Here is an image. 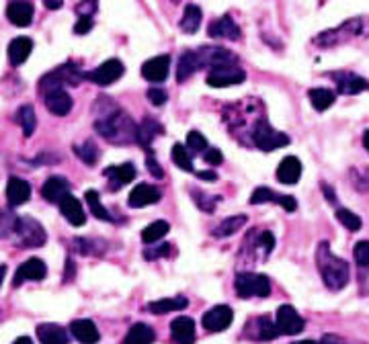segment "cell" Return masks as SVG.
Returning <instances> with one entry per match:
<instances>
[{
  "mask_svg": "<svg viewBox=\"0 0 369 344\" xmlns=\"http://www.w3.org/2000/svg\"><path fill=\"white\" fill-rule=\"evenodd\" d=\"M17 119H19L21 127H23V134L25 137H31L33 132H35V127H38V117H35V111H33V107H29V105H25V107H21L19 111H17Z\"/></svg>",
  "mask_w": 369,
  "mask_h": 344,
  "instance_id": "obj_36",
  "label": "cell"
},
{
  "mask_svg": "<svg viewBox=\"0 0 369 344\" xmlns=\"http://www.w3.org/2000/svg\"><path fill=\"white\" fill-rule=\"evenodd\" d=\"M259 246L265 250V254H269L275 246V236H273L271 231H263L261 236H259Z\"/></svg>",
  "mask_w": 369,
  "mask_h": 344,
  "instance_id": "obj_49",
  "label": "cell"
},
{
  "mask_svg": "<svg viewBox=\"0 0 369 344\" xmlns=\"http://www.w3.org/2000/svg\"><path fill=\"white\" fill-rule=\"evenodd\" d=\"M171 334L176 343H193L195 340V322L189 316H178L171 324Z\"/></svg>",
  "mask_w": 369,
  "mask_h": 344,
  "instance_id": "obj_25",
  "label": "cell"
},
{
  "mask_svg": "<svg viewBox=\"0 0 369 344\" xmlns=\"http://www.w3.org/2000/svg\"><path fill=\"white\" fill-rule=\"evenodd\" d=\"M156 340V332L146 324H134L130 328L127 336H125V343L130 344H146V343H154Z\"/></svg>",
  "mask_w": 369,
  "mask_h": 344,
  "instance_id": "obj_32",
  "label": "cell"
},
{
  "mask_svg": "<svg viewBox=\"0 0 369 344\" xmlns=\"http://www.w3.org/2000/svg\"><path fill=\"white\" fill-rule=\"evenodd\" d=\"M234 320V311L230 306H215L203 316V328L210 332H224L230 328Z\"/></svg>",
  "mask_w": 369,
  "mask_h": 344,
  "instance_id": "obj_11",
  "label": "cell"
},
{
  "mask_svg": "<svg viewBox=\"0 0 369 344\" xmlns=\"http://www.w3.org/2000/svg\"><path fill=\"white\" fill-rule=\"evenodd\" d=\"M203 158H205V162L212 164V166L222 164V160H224V156H222V152H220L217 148H208V150L203 152Z\"/></svg>",
  "mask_w": 369,
  "mask_h": 344,
  "instance_id": "obj_50",
  "label": "cell"
},
{
  "mask_svg": "<svg viewBox=\"0 0 369 344\" xmlns=\"http://www.w3.org/2000/svg\"><path fill=\"white\" fill-rule=\"evenodd\" d=\"M332 78L336 80V86H339V91H341L343 95H357V93L368 91L369 88L368 80L357 76V74H347V72H343V74H332Z\"/></svg>",
  "mask_w": 369,
  "mask_h": 344,
  "instance_id": "obj_23",
  "label": "cell"
},
{
  "mask_svg": "<svg viewBox=\"0 0 369 344\" xmlns=\"http://www.w3.org/2000/svg\"><path fill=\"white\" fill-rule=\"evenodd\" d=\"M70 332L72 336L84 344H95L101 340V334H98V328L95 326V322L91 320H74L70 324Z\"/></svg>",
  "mask_w": 369,
  "mask_h": 344,
  "instance_id": "obj_24",
  "label": "cell"
},
{
  "mask_svg": "<svg viewBox=\"0 0 369 344\" xmlns=\"http://www.w3.org/2000/svg\"><path fill=\"white\" fill-rule=\"evenodd\" d=\"M201 17H203V15H201V8H199V6H195V4L185 6L183 19H181V23H178L181 31L187 33V35L197 33V29H199V25H201Z\"/></svg>",
  "mask_w": 369,
  "mask_h": 344,
  "instance_id": "obj_31",
  "label": "cell"
},
{
  "mask_svg": "<svg viewBox=\"0 0 369 344\" xmlns=\"http://www.w3.org/2000/svg\"><path fill=\"white\" fill-rule=\"evenodd\" d=\"M84 199H86V203H89V207H91V213H93L97 219H103V222H111V219H113V217H111V213L101 205L97 191H93V189H91V191H86L84 193Z\"/></svg>",
  "mask_w": 369,
  "mask_h": 344,
  "instance_id": "obj_37",
  "label": "cell"
},
{
  "mask_svg": "<svg viewBox=\"0 0 369 344\" xmlns=\"http://www.w3.org/2000/svg\"><path fill=\"white\" fill-rule=\"evenodd\" d=\"M43 103H45L50 113L58 115V117L68 115L72 109V98L64 88H54V91L43 93Z\"/></svg>",
  "mask_w": 369,
  "mask_h": 344,
  "instance_id": "obj_15",
  "label": "cell"
},
{
  "mask_svg": "<svg viewBox=\"0 0 369 344\" xmlns=\"http://www.w3.org/2000/svg\"><path fill=\"white\" fill-rule=\"evenodd\" d=\"M43 4H45V8H50V11H58V8H62L64 0H43Z\"/></svg>",
  "mask_w": 369,
  "mask_h": 344,
  "instance_id": "obj_54",
  "label": "cell"
},
{
  "mask_svg": "<svg viewBox=\"0 0 369 344\" xmlns=\"http://www.w3.org/2000/svg\"><path fill=\"white\" fill-rule=\"evenodd\" d=\"M279 201V195L273 193L271 189L267 187H259L254 189V193L251 195V205H261V203H277Z\"/></svg>",
  "mask_w": 369,
  "mask_h": 344,
  "instance_id": "obj_41",
  "label": "cell"
},
{
  "mask_svg": "<svg viewBox=\"0 0 369 344\" xmlns=\"http://www.w3.org/2000/svg\"><path fill=\"white\" fill-rule=\"evenodd\" d=\"M236 293L242 299L249 297H269L271 295V281L267 275H256V273H240L234 281Z\"/></svg>",
  "mask_w": 369,
  "mask_h": 344,
  "instance_id": "obj_4",
  "label": "cell"
},
{
  "mask_svg": "<svg viewBox=\"0 0 369 344\" xmlns=\"http://www.w3.org/2000/svg\"><path fill=\"white\" fill-rule=\"evenodd\" d=\"M59 205V211H62V215L72 224V226H84V222H86V213L82 210V205H80V201H78L76 197H72V193H68L62 201L58 203Z\"/></svg>",
  "mask_w": 369,
  "mask_h": 344,
  "instance_id": "obj_18",
  "label": "cell"
},
{
  "mask_svg": "<svg viewBox=\"0 0 369 344\" xmlns=\"http://www.w3.org/2000/svg\"><path fill=\"white\" fill-rule=\"evenodd\" d=\"M363 31V21L361 19H351L347 23H343L339 29H332V31H324L320 33L318 38L314 39L318 45H339V43H345L347 39L355 38Z\"/></svg>",
  "mask_w": 369,
  "mask_h": 344,
  "instance_id": "obj_8",
  "label": "cell"
},
{
  "mask_svg": "<svg viewBox=\"0 0 369 344\" xmlns=\"http://www.w3.org/2000/svg\"><path fill=\"white\" fill-rule=\"evenodd\" d=\"M169 250H171L169 244H160V246H156V248L144 250V256H146L148 260H156V258H160V256H166V254H169Z\"/></svg>",
  "mask_w": 369,
  "mask_h": 344,
  "instance_id": "obj_48",
  "label": "cell"
},
{
  "mask_svg": "<svg viewBox=\"0 0 369 344\" xmlns=\"http://www.w3.org/2000/svg\"><path fill=\"white\" fill-rule=\"evenodd\" d=\"M80 78H84V74L78 72L76 66L74 64H66V66L58 68L56 72H52V74H47V76L43 78L39 88H41V93H47V91H54V88H62L64 84H78Z\"/></svg>",
  "mask_w": 369,
  "mask_h": 344,
  "instance_id": "obj_9",
  "label": "cell"
},
{
  "mask_svg": "<svg viewBox=\"0 0 369 344\" xmlns=\"http://www.w3.org/2000/svg\"><path fill=\"white\" fill-rule=\"evenodd\" d=\"M308 96H310L312 107L316 111H327L329 107L334 105V101H336V95L332 91H329V88H312Z\"/></svg>",
  "mask_w": 369,
  "mask_h": 344,
  "instance_id": "obj_33",
  "label": "cell"
},
{
  "mask_svg": "<svg viewBox=\"0 0 369 344\" xmlns=\"http://www.w3.org/2000/svg\"><path fill=\"white\" fill-rule=\"evenodd\" d=\"M29 197H31V187H29L27 180L17 178V176L8 178V183H6V199H8V203L13 207H19L23 203H27Z\"/></svg>",
  "mask_w": 369,
  "mask_h": 344,
  "instance_id": "obj_21",
  "label": "cell"
},
{
  "mask_svg": "<svg viewBox=\"0 0 369 344\" xmlns=\"http://www.w3.org/2000/svg\"><path fill=\"white\" fill-rule=\"evenodd\" d=\"M166 98H169V95H166L162 88H150V91H148V101H150L152 105H156V107H162V105L166 103Z\"/></svg>",
  "mask_w": 369,
  "mask_h": 344,
  "instance_id": "obj_47",
  "label": "cell"
},
{
  "mask_svg": "<svg viewBox=\"0 0 369 344\" xmlns=\"http://www.w3.org/2000/svg\"><path fill=\"white\" fill-rule=\"evenodd\" d=\"M302 176V162L295 156H288L277 166V178L283 185H295Z\"/></svg>",
  "mask_w": 369,
  "mask_h": 344,
  "instance_id": "obj_22",
  "label": "cell"
},
{
  "mask_svg": "<svg viewBox=\"0 0 369 344\" xmlns=\"http://www.w3.org/2000/svg\"><path fill=\"white\" fill-rule=\"evenodd\" d=\"M199 68H201V62H199V56H197V50L185 52L183 56L178 57V66H176V80H178V82H185L187 78L193 76Z\"/></svg>",
  "mask_w": 369,
  "mask_h": 344,
  "instance_id": "obj_29",
  "label": "cell"
},
{
  "mask_svg": "<svg viewBox=\"0 0 369 344\" xmlns=\"http://www.w3.org/2000/svg\"><path fill=\"white\" fill-rule=\"evenodd\" d=\"M246 222H249L246 215H232V217H226V219L215 228L214 236L215 238H228V236L236 234V231L242 228Z\"/></svg>",
  "mask_w": 369,
  "mask_h": 344,
  "instance_id": "obj_34",
  "label": "cell"
},
{
  "mask_svg": "<svg viewBox=\"0 0 369 344\" xmlns=\"http://www.w3.org/2000/svg\"><path fill=\"white\" fill-rule=\"evenodd\" d=\"M197 176H199L201 180H208V183H214V180H217V174H215L214 171H201V172H197Z\"/></svg>",
  "mask_w": 369,
  "mask_h": 344,
  "instance_id": "obj_53",
  "label": "cell"
},
{
  "mask_svg": "<svg viewBox=\"0 0 369 344\" xmlns=\"http://www.w3.org/2000/svg\"><path fill=\"white\" fill-rule=\"evenodd\" d=\"M246 80L244 70H240L238 66L234 64H220L214 66L212 72L208 74V84L212 88H226V86H236V84H242Z\"/></svg>",
  "mask_w": 369,
  "mask_h": 344,
  "instance_id": "obj_6",
  "label": "cell"
},
{
  "mask_svg": "<svg viewBox=\"0 0 369 344\" xmlns=\"http://www.w3.org/2000/svg\"><path fill=\"white\" fill-rule=\"evenodd\" d=\"M91 29H93V17H78L76 25H74L76 35H86Z\"/></svg>",
  "mask_w": 369,
  "mask_h": 344,
  "instance_id": "obj_46",
  "label": "cell"
},
{
  "mask_svg": "<svg viewBox=\"0 0 369 344\" xmlns=\"http://www.w3.org/2000/svg\"><path fill=\"white\" fill-rule=\"evenodd\" d=\"M277 203L285 211H290V213L297 210V201L293 199L292 195H279V201H277Z\"/></svg>",
  "mask_w": 369,
  "mask_h": 344,
  "instance_id": "obj_51",
  "label": "cell"
},
{
  "mask_svg": "<svg viewBox=\"0 0 369 344\" xmlns=\"http://www.w3.org/2000/svg\"><path fill=\"white\" fill-rule=\"evenodd\" d=\"M173 2H178V0H173Z\"/></svg>",
  "mask_w": 369,
  "mask_h": 344,
  "instance_id": "obj_59",
  "label": "cell"
},
{
  "mask_svg": "<svg viewBox=\"0 0 369 344\" xmlns=\"http://www.w3.org/2000/svg\"><path fill=\"white\" fill-rule=\"evenodd\" d=\"M45 275H47L45 263H43L41 258H29L27 263H23V265L17 268L13 285L19 287L21 283H25V281H43Z\"/></svg>",
  "mask_w": 369,
  "mask_h": 344,
  "instance_id": "obj_12",
  "label": "cell"
},
{
  "mask_svg": "<svg viewBox=\"0 0 369 344\" xmlns=\"http://www.w3.org/2000/svg\"><path fill=\"white\" fill-rule=\"evenodd\" d=\"M33 41L29 38H17L8 43V62L13 66H21L27 57L31 56Z\"/></svg>",
  "mask_w": 369,
  "mask_h": 344,
  "instance_id": "obj_28",
  "label": "cell"
},
{
  "mask_svg": "<svg viewBox=\"0 0 369 344\" xmlns=\"http://www.w3.org/2000/svg\"><path fill=\"white\" fill-rule=\"evenodd\" d=\"M169 229H171V226L166 222H152L150 226L142 229V242L144 244H154L169 234Z\"/></svg>",
  "mask_w": 369,
  "mask_h": 344,
  "instance_id": "obj_35",
  "label": "cell"
},
{
  "mask_svg": "<svg viewBox=\"0 0 369 344\" xmlns=\"http://www.w3.org/2000/svg\"><path fill=\"white\" fill-rule=\"evenodd\" d=\"M187 148H189V152L203 154L210 146H208V139L201 135V132H189V135H187Z\"/></svg>",
  "mask_w": 369,
  "mask_h": 344,
  "instance_id": "obj_42",
  "label": "cell"
},
{
  "mask_svg": "<svg viewBox=\"0 0 369 344\" xmlns=\"http://www.w3.org/2000/svg\"><path fill=\"white\" fill-rule=\"evenodd\" d=\"M277 328L281 334H288V336H295L304 330V318L295 311V307L292 306H281L277 309Z\"/></svg>",
  "mask_w": 369,
  "mask_h": 344,
  "instance_id": "obj_10",
  "label": "cell"
},
{
  "mask_svg": "<svg viewBox=\"0 0 369 344\" xmlns=\"http://www.w3.org/2000/svg\"><path fill=\"white\" fill-rule=\"evenodd\" d=\"M6 229L17 234V242H19L23 248H38L45 242V231L39 226L35 219H29V217H15L13 219V226H2V231Z\"/></svg>",
  "mask_w": 369,
  "mask_h": 344,
  "instance_id": "obj_3",
  "label": "cell"
},
{
  "mask_svg": "<svg viewBox=\"0 0 369 344\" xmlns=\"http://www.w3.org/2000/svg\"><path fill=\"white\" fill-rule=\"evenodd\" d=\"M363 146L368 148V152H369V130L363 134Z\"/></svg>",
  "mask_w": 369,
  "mask_h": 344,
  "instance_id": "obj_57",
  "label": "cell"
},
{
  "mask_svg": "<svg viewBox=\"0 0 369 344\" xmlns=\"http://www.w3.org/2000/svg\"><path fill=\"white\" fill-rule=\"evenodd\" d=\"M336 219L345 226V228L349 229V231H359L361 229V217L357 215V213H353L349 210H339L336 211Z\"/></svg>",
  "mask_w": 369,
  "mask_h": 344,
  "instance_id": "obj_39",
  "label": "cell"
},
{
  "mask_svg": "<svg viewBox=\"0 0 369 344\" xmlns=\"http://www.w3.org/2000/svg\"><path fill=\"white\" fill-rule=\"evenodd\" d=\"M316 265H318V270H320V275H322L324 285L329 287L331 291H341L343 287L349 283V265H347L343 258H339L336 254H332L327 242H322V244L318 246V252H316Z\"/></svg>",
  "mask_w": 369,
  "mask_h": 344,
  "instance_id": "obj_1",
  "label": "cell"
},
{
  "mask_svg": "<svg viewBox=\"0 0 369 344\" xmlns=\"http://www.w3.org/2000/svg\"><path fill=\"white\" fill-rule=\"evenodd\" d=\"M173 160H175V164L181 171L193 172L191 154H189V148H185L183 144H175V146H173Z\"/></svg>",
  "mask_w": 369,
  "mask_h": 344,
  "instance_id": "obj_38",
  "label": "cell"
},
{
  "mask_svg": "<svg viewBox=\"0 0 369 344\" xmlns=\"http://www.w3.org/2000/svg\"><path fill=\"white\" fill-rule=\"evenodd\" d=\"M38 338L43 344H66L70 334L58 324H41L38 326Z\"/></svg>",
  "mask_w": 369,
  "mask_h": 344,
  "instance_id": "obj_30",
  "label": "cell"
},
{
  "mask_svg": "<svg viewBox=\"0 0 369 344\" xmlns=\"http://www.w3.org/2000/svg\"><path fill=\"white\" fill-rule=\"evenodd\" d=\"M74 152H76L78 158H80L82 162H86L89 166H93V164L97 162L98 150L95 148V144H91V142H86L84 146H74Z\"/></svg>",
  "mask_w": 369,
  "mask_h": 344,
  "instance_id": "obj_40",
  "label": "cell"
},
{
  "mask_svg": "<svg viewBox=\"0 0 369 344\" xmlns=\"http://www.w3.org/2000/svg\"><path fill=\"white\" fill-rule=\"evenodd\" d=\"M70 193V183L64 176H50L41 189V195L47 203H59Z\"/></svg>",
  "mask_w": 369,
  "mask_h": 344,
  "instance_id": "obj_20",
  "label": "cell"
},
{
  "mask_svg": "<svg viewBox=\"0 0 369 344\" xmlns=\"http://www.w3.org/2000/svg\"><path fill=\"white\" fill-rule=\"evenodd\" d=\"M189 306V299L185 295H176V297H164V299H158L148 304V311L154 314V316H162V314H169V311H181Z\"/></svg>",
  "mask_w": 369,
  "mask_h": 344,
  "instance_id": "obj_26",
  "label": "cell"
},
{
  "mask_svg": "<svg viewBox=\"0 0 369 344\" xmlns=\"http://www.w3.org/2000/svg\"><path fill=\"white\" fill-rule=\"evenodd\" d=\"M191 193H193L195 203H197L203 211H208V213H212V211H214V205L220 201V197H210V195H203V193H197V191H191Z\"/></svg>",
  "mask_w": 369,
  "mask_h": 344,
  "instance_id": "obj_44",
  "label": "cell"
},
{
  "mask_svg": "<svg viewBox=\"0 0 369 344\" xmlns=\"http://www.w3.org/2000/svg\"><path fill=\"white\" fill-rule=\"evenodd\" d=\"M164 134V127L154 121V119H144L140 125H137V132H136V142L142 146V148H148L152 142H154L156 135H162Z\"/></svg>",
  "mask_w": 369,
  "mask_h": 344,
  "instance_id": "obj_27",
  "label": "cell"
},
{
  "mask_svg": "<svg viewBox=\"0 0 369 344\" xmlns=\"http://www.w3.org/2000/svg\"><path fill=\"white\" fill-rule=\"evenodd\" d=\"M253 142L263 152H273L277 148L288 146L290 144V135H285L283 132H277L273 125H269V121L261 119V121L254 123Z\"/></svg>",
  "mask_w": 369,
  "mask_h": 344,
  "instance_id": "obj_5",
  "label": "cell"
},
{
  "mask_svg": "<svg viewBox=\"0 0 369 344\" xmlns=\"http://www.w3.org/2000/svg\"><path fill=\"white\" fill-rule=\"evenodd\" d=\"M105 176L109 178V189L117 191V189L125 187L127 183H132L136 178V166L132 162L109 166V168H105Z\"/></svg>",
  "mask_w": 369,
  "mask_h": 344,
  "instance_id": "obj_14",
  "label": "cell"
},
{
  "mask_svg": "<svg viewBox=\"0 0 369 344\" xmlns=\"http://www.w3.org/2000/svg\"><path fill=\"white\" fill-rule=\"evenodd\" d=\"M208 33H210V38L230 39V41H238V39L242 38L240 27L234 23V19L230 17V15L220 17L217 21H212V23H210V27H208Z\"/></svg>",
  "mask_w": 369,
  "mask_h": 344,
  "instance_id": "obj_13",
  "label": "cell"
},
{
  "mask_svg": "<svg viewBox=\"0 0 369 344\" xmlns=\"http://www.w3.org/2000/svg\"><path fill=\"white\" fill-rule=\"evenodd\" d=\"M6 17L17 27H29L33 21V4L25 0H15L6 6Z\"/></svg>",
  "mask_w": 369,
  "mask_h": 344,
  "instance_id": "obj_19",
  "label": "cell"
},
{
  "mask_svg": "<svg viewBox=\"0 0 369 344\" xmlns=\"http://www.w3.org/2000/svg\"><path fill=\"white\" fill-rule=\"evenodd\" d=\"M97 132L103 137L111 139V142H130V139H136L137 127L132 123V119L123 111H119L117 107H113V111L103 115V119H97L95 123Z\"/></svg>",
  "mask_w": 369,
  "mask_h": 344,
  "instance_id": "obj_2",
  "label": "cell"
},
{
  "mask_svg": "<svg viewBox=\"0 0 369 344\" xmlns=\"http://www.w3.org/2000/svg\"><path fill=\"white\" fill-rule=\"evenodd\" d=\"M169 66H171V56L166 54L156 56L142 66V76L150 82H164L169 78Z\"/></svg>",
  "mask_w": 369,
  "mask_h": 344,
  "instance_id": "obj_16",
  "label": "cell"
},
{
  "mask_svg": "<svg viewBox=\"0 0 369 344\" xmlns=\"http://www.w3.org/2000/svg\"><path fill=\"white\" fill-rule=\"evenodd\" d=\"M72 275H74V265H72V260L68 258V260H66V281H72Z\"/></svg>",
  "mask_w": 369,
  "mask_h": 344,
  "instance_id": "obj_55",
  "label": "cell"
},
{
  "mask_svg": "<svg viewBox=\"0 0 369 344\" xmlns=\"http://www.w3.org/2000/svg\"><path fill=\"white\" fill-rule=\"evenodd\" d=\"M353 254H355V260L359 267H369V242H365V240L357 242Z\"/></svg>",
  "mask_w": 369,
  "mask_h": 344,
  "instance_id": "obj_43",
  "label": "cell"
},
{
  "mask_svg": "<svg viewBox=\"0 0 369 344\" xmlns=\"http://www.w3.org/2000/svg\"><path fill=\"white\" fill-rule=\"evenodd\" d=\"M97 11V0H82L76 6L78 17H93Z\"/></svg>",
  "mask_w": 369,
  "mask_h": 344,
  "instance_id": "obj_45",
  "label": "cell"
},
{
  "mask_svg": "<svg viewBox=\"0 0 369 344\" xmlns=\"http://www.w3.org/2000/svg\"><path fill=\"white\" fill-rule=\"evenodd\" d=\"M21 343H31V338L23 336V338H17V340H15V344H21Z\"/></svg>",
  "mask_w": 369,
  "mask_h": 344,
  "instance_id": "obj_58",
  "label": "cell"
},
{
  "mask_svg": "<svg viewBox=\"0 0 369 344\" xmlns=\"http://www.w3.org/2000/svg\"><path fill=\"white\" fill-rule=\"evenodd\" d=\"M146 164H148V171H150V174H154L156 178H162V174H164V172H162V168L158 166V162H156L154 156H148V158H146Z\"/></svg>",
  "mask_w": 369,
  "mask_h": 344,
  "instance_id": "obj_52",
  "label": "cell"
},
{
  "mask_svg": "<svg viewBox=\"0 0 369 344\" xmlns=\"http://www.w3.org/2000/svg\"><path fill=\"white\" fill-rule=\"evenodd\" d=\"M322 191L327 193V199H329V201H331V203H334V201H336V197H334V191H331V189H329V187H327V185H324V187H322Z\"/></svg>",
  "mask_w": 369,
  "mask_h": 344,
  "instance_id": "obj_56",
  "label": "cell"
},
{
  "mask_svg": "<svg viewBox=\"0 0 369 344\" xmlns=\"http://www.w3.org/2000/svg\"><path fill=\"white\" fill-rule=\"evenodd\" d=\"M160 201V191L152 187V185H136V189L132 191L130 199H127V205L132 210H137V207H148V205H154Z\"/></svg>",
  "mask_w": 369,
  "mask_h": 344,
  "instance_id": "obj_17",
  "label": "cell"
},
{
  "mask_svg": "<svg viewBox=\"0 0 369 344\" xmlns=\"http://www.w3.org/2000/svg\"><path fill=\"white\" fill-rule=\"evenodd\" d=\"M123 72H125L123 62L111 57V59H107V62H103L101 66H97L93 72H84V78L91 80V82H95L98 86H111L115 80H119V78L123 76Z\"/></svg>",
  "mask_w": 369,
  "mask_h": 344,
  "instance_id": "obj_7",
  "label": "cell"
}]
</instances>
